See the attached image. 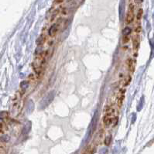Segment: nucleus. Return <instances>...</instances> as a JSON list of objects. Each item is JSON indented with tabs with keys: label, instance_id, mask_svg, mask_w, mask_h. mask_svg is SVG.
<instances>
[{
	"label": "nucleus",
	"instance_id": "4468645a",
	"mask_svg": "<svg viewBox=\"0 0 154 154\" xmlns=\"http://www.w3.org/2000/svg\"><path fill=\"white\" fill-rule=\"evenodd\" d=\"M118 120H119L118 116H115L114 117H113V119H112V126H116V125H117V123H118Z\"/></svg>",
	"mask_w": 154,
	"mask_h": 154
},
{
	"label": "nucleus",
	"instance_id": "6ab92c4d",
	"mask_svg": "<svg viewBox=\"0 0 154 154\" xmlns=\"http://www.w3.org/2000/svg\"><path fill=\"white\" fill-rule=\"evenodd\" d=\"M143 1V0H136V2H137V3H141Z\"/></svg>",
	"mask_w": 154,
	"mask_h": 154
},
{
	"label": "nucleus",
	"instance_id": "9d476101",
	"mask_svg": "<svg viewBox=\"0 0 154 154\" xmlns=\"http://www.w3.org/2000/svg\"><path fill=\"white\" fill-rule=\"evenodd\" d=\"M131 81H132V76L131 75H127L125 77V78L124 79V82H123V86L124 87H126L128 86L130 84Z\"/></svg>",
	"mask_w": 154,
	"mask_h": 154
},
{
	"label": "nucleus",
	"instance_id": "39448f33",
	"mask_svg": "<svg viewBox=\"0 0 154 154\" xmlns=\"http://www.w3.org/2000/svg\"><path fill=\"white\" fill-rule=\"evenodd\" d=\"M114 116H109L107 115H105L103 118V123L105 127L109 128V126L112 125V119Z\"/></svg>",
	"mask_w": 154,
	"mask_h": 154
},
{
	"label": "nucleus",
	"instance_id": "f257e3e1",
	"mask_svg": "<svg viewBox=\"0 0 154 154\" xmlns=\"http://www.w3.org/2000/svg\"><path fill=\"white\" fill-rule=\"evenodd\" d=\"M135 5L133 3H130L128 9V12L126 13V17H125V24L129 25L134 21L135 19Z\"/></svg>",
	"mask_w": 154,
	"mask_h": 154
},
{
	"label": "nucleus",
	"instance_id": "0eeeda50",
	"mask_svg": "<svg viewBox=\"0 0 154 154\" xmlns=\"http://www.w3.org/2000/svg\"><path fill=\"white\" fill-rule=\"evenodd\" d=\"M60 9H55V10H54L53 13L51 14V19H50V21H51V22H54V21L55 20V19H56L57 17L58 16V14L60 13Z\"/></svg>",
	"mask_w": 154,
	"mask_h": 154
},
{
	"label": "nucleus",
	"instance_id": "f3484780",
	"mask_svg": "<svg viewBox=\"0 0 154 154\" xmlns=\"http://www.w3.org/2000/svg\"><path fill=\"white\" fill-rule=\"evenodd\" d=\"M62 13H63V15H67V14H68V9H63V10H62Z\"/></svg>",
	"mask_w": 154,
	"mask_h": 154
},
{
	"label": "nucleus",
	"instance_id": "a211bd4d",
	"mask_svg": "<svg viewBox=\"0 0 154 154\" xmlns=\"http://www.w3.org/2000/svg\"><path fill=\"white\" fill-rule=\"evenodd\" d=\"M63 2V0H54V2L56 4H60Z\"/></svg>",
	"mask_w": 154,
	"mask_h": 154
},
{
	"label": "nucleus",
	"instance_id": "ddd939ff",
	"mask_svg": "<svg viewBox=\"0 0 154 154\" xmlns=\"http://www.w3.org/2000/svg\"><path fill=\"white\" fill-rule=\"evenodd\" d=\"M111 141H112V136H106V137H105V140H104V143H105V145L109 146V145H110Z\"/></svg>",
	"mask_w": 154,
	"mask_h": 154
},
{
	"label": "nucleus",
	"instance_id": "1a4fd4ad",
	"mask_svg": "<svg viewBox=\"0 0 154 154\" xmlns=\"http://www.w3.org/2000/svg\"><path fill=\"white\" fill-rule=\"evenodd\" d=\"M46 41V36L44 34H42L41 36L37 39V41H36V44L37 45H42V44H44V42Z\"/></svg>",
	"mask_w": 154,
	"mask_h": 154
},
{
	"label": "nucleus",
	"instance_id": "dca6fc26",
	"mask_svg": "<svg viewBox=\"0 0 154 154\" xmlns=\"http://www.w3.org/2000/svg\"><path fill=\"white\" fill-rule=\"evenodd\" d=\"M125 88H121L119 91V94H125Z\"/></svg>",
	"mask_w": 154,
	"mask_h": 154
},
{
	"label": "nucleus",
	"instance_id": "6e6552de",
	"mask_svg": "<svg viewBox=\"0 0 154 154\" xmlns=\"http://www.w3.org/2000/svg\"><path fill=\"white\" fill-rule=\"evenodd\" d=\"M104 134H105V131L104 129H100L99 132H98V134H97L96 136V141L97 142H102V140H103V136Z\"/></svg>",
	"mask_w": 154,
	"mask_h": 154
},
{
	"label": "nucleus",
	"instance_id": "9b49d317",
	"mask_svg": "<svg viewBox=\"0 0 154 154\" xmlns=\"http://www.w3.org/2000/svg\"><path fill=\"white\" fill-rule=\"evenodd\" d=\"M129 40H130V36H129V35H124V36H122V44H128L129 42Z\"/></svg>",
	"mask_w": 154,
	"mask_h": 154
},
{
	"label": "nucleus",
	"instance_id": "423d86ee",
	"mask_svg": "<svg viewBox=\"0 0 154 154\" xmlns=\"http://www.w3.org/2000/svg\"><path fill=\"white\" fill-rule=\"evenodd\" d=\"M124 99H125V94H119V96L117 97V106L118 108H121L123 104Z\"/></svg>",
	"mask_w": 154,
	"mask_h": 154
},
{
	"label": "nucleus",
	"instance_id": "f03ea898",
	"mask_svg": "<svg viewBox=\"0 0 154 154\" xmlns=\"http://www.w3.org/2000/svg\"><path fill=\"white\" fill-rule=\"evenodd\" d=\"M140 36L137 34L133 36V38H132V47H133V50L135 51H137V50L139 49V47H140Z\"/></svg>",
	"mask_w": 154,
	"mask_h": 154
},
{
	"label": "nucleus",
	"instance_id": "f8f14e48",
	"mask_svg": "<svg viewBox=\"0 0 154 154\" xmlns=\"http://www.w3.org/2000/svg\"><path fill=\"white\" fill-rule=\"evenodd\" d=\"M143 9H140L138 10L137 14H136V20H140L143 17Z\"/></svg>",
	"mask_w": 154,
	"mask_h": 154
},
{
	"label": "nucleus",
	"instance_id": "7ed1b4c3",
	"mask_svg": "<svg viewBox=\"0 0 154 154\" xmlns=\"http://www.w3.org/2000/svg\"><path fill=\"white\" fill-rule=\"evenodd\" d=\"M126 65H127V68L129 70V72L131 74L132 73H134L135 71V62L133 60V59L132 58H128L126 60Z\"/></svg>",
	"mask_w": 154,
	"mask_h": 154
},
{
	"label": "nucleus",
	"instance_id": "2eb2a0df",
	"mask_svg": "<svg viewBox=\"0 0 154 154\" xmlns=\"http://www.w3.org/2000/svg\"><path fill=\"white\" fill-rule=\"evenodd\" d=\"M141 31H142L141 26L139 25V26H136V28H135V32H136V33H140Z\"/></svg>",
	"mask_w": 154,
	"mask_h": 154
},
{
	"label": "nucleus",
	"instance_id": "20e7f679",
	"mask_svg": "<svg viewBox=\"0 0 154 154\" xmlns=\"http://www.w3.org/2000/svg\"><path fill=\"white\" fill-rule=\"evenodd\" d=\"M58 29H59V23H56L53 24V25L51 26L48 33H49L50 36H52V37L53 36H55L57 33L58 32Z\"/></svg>",
	"mask_w": 154,
	"mask_h": 154
}]
</instances>
